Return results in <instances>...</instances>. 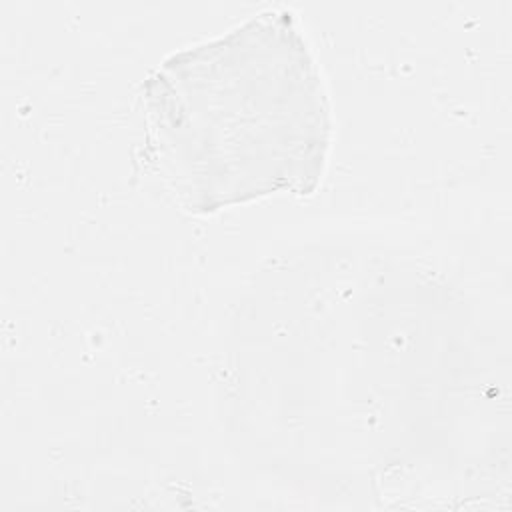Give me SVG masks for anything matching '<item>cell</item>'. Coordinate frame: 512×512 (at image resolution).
I'll return each mask as SVG.
<instances>
[{"label": "cell", "instance_id": "obj_1", "mask_svg": "<svg viewBox=\"0 0 512 512\" xmlns=\"http://www.w3.org/2000/svg\"><path fill=\"white\" fill-rule=\"evenodd\" d=\"M142 92L154 160L186 210L318 188L332 114L294 10H262L170 54Z\"/></svg>", "mask_w": 512, "mask_h": 512}]
</instances>
